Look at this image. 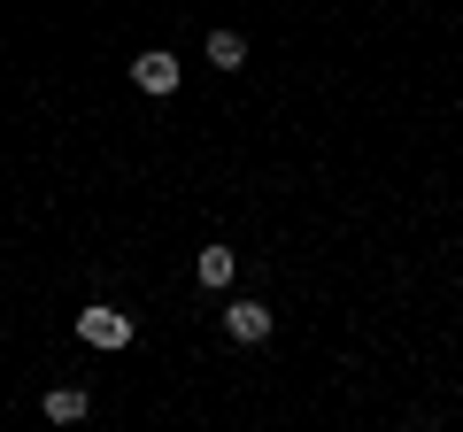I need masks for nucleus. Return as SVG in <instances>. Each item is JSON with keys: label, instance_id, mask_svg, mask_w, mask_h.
<instances>
[{"label": "nucleus", "instance_id": "obj_1", "mask_svg": "<svg viewBox=\"0 0 463 432\" xmlns=\"http://www.w3.org/2000/svg\"><path fill=\"white\" fill-rule=\"evenodd\" d=\"M78 340L116 355V348H132V316H116L109 301H85V309H78Z\"/></svg>", "mask_w": 463, "mask_h": 432}, {"label": "nucleus", "instance_id": "obj_2", "mask_svg": "<svg viewBox=\"0 0 463 432\" xmlns=\"http://www.w3.org/2000/svg\"><path fill=\"white\" fill-rule=\"evenodd\" d=\"M178 78H185V70H178V54H170V47H147V54L132 62V85H139V93H178Z\"/></svg>", "mask_w": 463, "mask_h": 432}, {"label": "nucleus", "instance_id": "obj_3", "mask_svg": "<svg viewBox=\"0 0 463 432\" xmlns=\"http://www.w3.org/2000/svg\"><path fill=\"white\" fill-rule=\"evenodd\" d=\"M224 333L240 340V348H255V340H270V309H263V301H232V309H224Z\"/></svg>", "mask_w": 463, "mask_h": 432}, {"label": "nucleus", "instance_id": "obj_4", "mask_svg": "<svg viewBox=\"0 0 463 432\" xmlns=\"http://www.w3.org/2000/svg\"><path fill=\"white\" fill-rule=\"evenodd\" d=\"M85 409H93L85 386H54V394H47V425H85Z\"/></svg>", "mask_w": 463, "mask_h": 432}, {"label": "nucleus", "instance_id": "obj_5", "mask_svg": "<svg viewBox=\"0 0 463 432\" xmlns=\"http://www.w3.org/2000/svg\"><path fill=\"white\" fill-rule=\"evenodd\" d=\"M209 62L216 70H240V62H248V39H240V32H209Z\"/></svg>", "mask_w": 463, "mask_h": 432}, {"label": "nucleus", "instance_id": "obj_6", "mask_svg": "<svg viewBox=\"0 0 463 432\" xmlns=\"http://www.w3.org/2000/svg\"><path fill=\"white\" fill-rule=\"evenodd\" d=\"M232 263H240L232 248H201V286H232Z\"/></svg>", "mask_w": 463, "mask_h": 432}]
</instances>
